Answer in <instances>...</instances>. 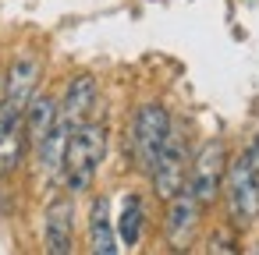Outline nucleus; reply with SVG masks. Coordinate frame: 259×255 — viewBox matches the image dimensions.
<instances>
[{
    "label": "nucleus",
    "mask_w": 259,
    "mask_h": 255,
    "mask_svg": "<svg viewBox=\"0 0 259 255\" xmlns=\"http://www.w3.org/2000/svg\"><path fill=\"white\" fill-rule=\"evenodd\" d=\"M170 114L160 107V103H142L132 117V131H128V145H132V160L142 174L153 170L156 156H160V145L170 131Z\"/></svg>",
    "instance_id": "3"
},
{
    "label": "nucleus",
    "mask_w": 259,
    "mask_h": 255,
    "mask_svg": "<svg viewBox=\"0 0 259 255\" xmlns=\"http://www.w3.org/2000/svg\"><path fill=\"white\" fill-rule=\"evenodd\" d=\"M224 174H227V145L220 138H209L199 145V152L188 160V177H185V188L195 195V202L206 209L220 198V188H224Z\"/></svg>",
    "instance_id": "4"
},
{
    "label": "nucleus",
    "mask_w": 259,
    "mask_h": 255,
    "mask_svg": "<svg viewBox=\"0 0 259 255\" xmlns=\"http://www.w3.org/2000/svg\"><path fill=\"white\" fill-rule=\"evenodd\" d=\"M142 220H146L142 198H139V195H124L121 216H117V237H121L124 248H135V244H139V237H142Z\"/></svg>",
    "instance_id": "14"
},
{
    "label": "nucleus",
    "mask_w": 259,
    "mask_h": 255,
    "mask_svg": "<svg viewBox=\"0 0 259 255\" xmlns=\"http://www.w3.org/2000/svg\"><path fill=\"white\" fill-rule=\"evenodd\" d=\"M43 237H47V251L50 255L75 251V202H71V195L50 198L47 220H43Z\"/></svg>",
    "instance_id": "8"
},
{
    "label": "nucleus",
    "mask_w": 259,
    "mask_h": 255,
    "mask_svg": "<svg viewBox=\"0 0 259 255\" xmlns=\"http://www.w3.org/2000/svg\"><path fill=\"white\" fill-rule=\"evenodd\" d=\"M96 107V78L93 75H75L64 89V99L57 107V117L68 121L71 128H78L82 121H89V110Z\"/></svg>",
    "instance_id": "9"
},
{
    "label": "nucleus",
    "mask_w": 259,
    "mask_h": 255,
    "mask_svg": "<svg viewBox=\"0 0 259 255\" xmlns=\"http://www.w3.org/2000/svg\"><path fill=\"white\" fill-rule=\"evenodd\" d=\"M39 75H43V64L39 57L32 54H22L11 68H8V78H4V99H0V110L11 114V117H22L29 99L36 96V85H39Z\"/></svg>",
    "instance_id": "6"
},
{
    "label": "nucleus",
    "mask_w": 259,
    "mask_h": 255,
    "mask_svg": "<svg viewBox=\"0 0 259 255\" xmlns=\"http://www.w3.org/2000/svg\"><path fill=\"white\" fill-rule=\"evenodd\" d=\"M188 160H192V156H188L185 135L170 124V131H167V138H163V145H160V156H156V163H153V170H149L153 188H156V195H160L163 202L185 188V177H188Z\"/></svg>",
    "instance_id": "5"
},
{
    "label": "nucleus",
    "mask_w": 259,
    "mask_h": 255,
    "mask_svg": "<svg viewBox=\"0 0 259 255\" xmlns=\"http://www.w3.org/2000/svg\"><path fill=\"white\" fill-rule=\"evenodd\" d=\"M220 195L227 198V213H231L234 227H252L259 220V177H255V170H252L245 152L227 160Z\"/></svg>",
    "instance_id": "2"
},
{
    "label": "nucleus",
    "mask_w": 259,
    "mask_h": 255,
    "mask_svg": "<svg viewBox=\"0 0 259 255\" xmlns=\"http://www.w3.org/2000/svg\"><path fill=\"white\" fill-rule=\"evenodd\" d=\"M68 138H71V124L57 117V124L47 131V138L36 145L39 152V167L50 181H61V167H64V149H68Z\"/></svg>",
    "instance_id": "13"
},
{
    "label": "nucleus",
    "mask_w": 259,
    "mask_h": 255,
    "mask_svg": "<svg viewBox=\"0 0 259 255\" xmlns=\"http://www.w3.org/2000/svg\"><path fill=\"white\" fill-rule=\"evenodd\" d=\"M206 251H217V255H224V251H238V241H234L231 230H217V234L209 237V248H206Z\"/></svg>",
    "instance_id": "15"
},
{
    "label": "nucleus",
    "mask_w": 259,
    "mask_h": 255,
    "mask_svg": "<svg viewBox=\"0 0 259 255\" xmlns=\"http://www.w3.org/2000/svg\"><path fill=\"white\" fill-rule=\"evenodd\" d=\"M103 156H107V128L100 121H82L78 128H71V138L64 149V167H61L64 188L71 195L89 191Z\"/></svg>",
    "instance_id": "1"
},
{
    "label": "nucleus",
    "mask_w": 259,
    "mask_h": 255,
    "mask_svg": "<svg viewBox=\"0 0 259 255\" xmlns=\"http://www.w3.org/2000/svg\"><path fill=\"white\" fill-rule=\"evenodd\" d=\"M199 220H202V206L195 202V195L188 188H181L178 195L167 198V220H163V234H167V244L170 248H188L195 230H199Z\"/></svg>",
    "instance_id": "7"
},
{
    "label": "nucleus",
    "mask_w": 259,
    "mask_h": 255,
    "mask_svg": "<svg viewBox=\"0 0 259 255\" xmlns=\"http://www.w3.org/2000/svg\"><path fill=\"white\" fill-rule=\"evenodd\" d=\"M25 156V128L22 117L0 110V174H15Z\"/></svg>",
    "instance_id": "12"
},
{
    "label": "nucleus",
    "mask_w": 259,
    "mask_h": 255,
    "mask_svg": "<svg viewBox=\"0 0 259 255\" xmlns=\"http://www.w3.org/2000/svg\"><path fill=\"white\" fill-rule=\"evenodd\" d=\"M89 251L96 255H117V230L110 223V198L96 195L89 206Z\"/></svg>",
    "instance_id": "10"
},
{
    "label": "nucleus",
    "mask_w": 259,
    "mask_h": 255,
    "mask_svg": "<svg viewBox=\"0 0 259 255\" xmlns=\"http://www.w3.org/2000/svg\"><path fill=\"white\" fill-rule=\"evenodd\" d=\"M57 124V99L54 96H32L25 114H22V128H25V145H39L47 138V131Z\"/></svg>",
    "instance_id": "11"
}]
</instances>
